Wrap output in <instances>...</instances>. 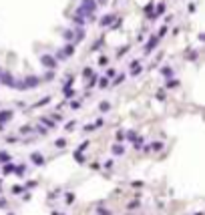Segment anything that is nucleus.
I'll return each instance as SVG.
<instances>
[{"instance_id":"423d86ee","label":"nucleus","mask_w":205,"mask_h":215,"mask_svg":"<svg viewBox=\"0 0 205 215\" xmlns=\"http://www.w3.org/2000/svg\"><path fill=\"white\" fill-rule=\"evenodd\" d=\"M72 52H75V44H67L62 48V54H65V57H70Z\"/></svg>"},{"instance_id":"7ed1b4c3","label":"nucleus","mask_w":205,"mask_h":215,"mask_svg":"<svg viewBox=\"0 0 205 215\" xmlns=\"http://www.w3.org/2000/svg\"><path fill=\"white\" fill-rule=\"evenodd\" d=\"M0 80H2L6 87H16V80H14V77H12V75H8V72H0Z\"/></svg>"},{"instance_id":"39448f33","label":"nucleus","mask_w":205,"mask_h":215,"mask_svg":"<svg viewBox=\"0 0 205 215\" xmlns=\"http://www.w3.org/2000/svg\"><path fill=\"white\" fill-rule=\"evenodd\" d=\"M113 14H107V16H102V20H101V26H109V24L113 22Z\"/></svg>"},{"instance_id":"1a4fd4ad","label":"nucleus","mask_w":205,"mask_h":215,"mask_svg":"<svg viewBox=\"0 0 205 215\" xmlns=\"http://www.w3.org/2000/svg\"><path fill=\"white\" fill-rule=\"evenodd\" d=\"M161 72H163V77H171V75H173V70H171V67H165V68H161Z\"/></svg>"},{"instance_id":"6e6552de","label":"nucleus","mask_w":205,"mask_h":215,"mask_svg":"<svg viewBox=\"0 0 205 215\" xmlns=\"http://www.w3.org/2000/svg\"><path fill=\"white\" fill-rule=\"evenodd\" d=\"M10 117H12L10 111H2V113H0V121H6V119H10Z\"/></svg>"},{"instance_id":"20e7f679","label":"nucleus","mask_w":205,"mask_h":215,"mask_svg":"<svg viewBox=\"0 0 205 215\" xmlns=\"http://www.w3.org/2000/svg\"><path fill=\"white\" fill-rule=\"evenodd\" d=\"M157 42H159V38H157V36H151V40H149L147 42V46H145V52H153V48H155V46H157Z\"/></svg>"},{"instance_id":"f257e3e1","label":"nucleus","mask_w":205,"mask_h":215,"mask_svg":"<svg viewBox=\"0 0 205 215\" xmlns=\"http://www.w3.org/2000/svg\"><path fill=\"white\" fill-rule=\"evenodd\" d=\"M40 62H42L46 68H50V70L57 68V58L50 57V54H42V57H40Z\"/></svg>"},{"instance_id":"f03ea898","label":"nucleus","mask_w":205,"mask_h":215,"mask_svg":"<svg viewBox=\"0 0 205 215\" xmlns=\"http://www.w3.org/2000/svg\"><path fill=\"white\" fill-rule=\"evenodd\" d=\"M38 85H40V79H38V77H26L22 89H34V87H38Z\"/></svg>"},{"instance_id":"0eeeda50","label":"nucleus","mask_w":205,"mask_h":215,"mask_svg":"<svg viewBox=\"0 0 205 215\" xmlns=\"http://www.w3.org/2000/svg\"><path fill=\"white\" fill-rule=\"evenodd\" d=\"M32 161H34V163H36V165H42V163H44V159L40 157L38 153H34V155H32Z\"/></svg>"},{"instance_id":"f8f14e48","label":"nucleus","mask_w":205,"mask_h":215,"mask_svg":"<svg viewBox=\"0 0 205 215\" xmlns=\"http://www.w3.org/2000/svg\"><path fill=\"white\" fill-rule=\"evenodd\" d=\"M163 10H165V6H163V4H159V6H157V14H161ZM157 14H155V16H157Z\"/></svg>"},{"instance_id":"9b49d317","label":"nucleus","mask_w":205,"mask_h":215,"mask_svg":"<svg viewBox=\"0 0 205 215\" xmlns=\"http://www.w3.org/2000/svg\"><path fill=\"white\" fill-rule=\"evenodd\" d=\"M62 36H65V38H67V40H72V32H70V30H67V32L62 34Z\"/></svg>"},{"instance_id":"ddd939ff","label":"nucleus","mask_w":205,"mask_h":215,"mask_svg":"<svg viewBox=\"0 0 205 215\" xmlns=\"http://www.w3.org/2000/svg\"><path fill=\"white\" fill-rule=\"evenodd\" d=\"M97 4H107V0H99V2H97Z\"/></svg>"},{"instance_id":"9d476101","label":"nucleus","mask_w":205,"mask_h":215,"mask_svg":"<svg viewBox=\"0 0 205 215\" xmlns=\"http://www.w3.org/2000/svg\"><path fill=\"white\" fill-rule=\"evenodd\" d=\"M177 85H179V80H175V79L167 80V87H169V89H173V87H177Z\"/></svg>"}]
</instances>
